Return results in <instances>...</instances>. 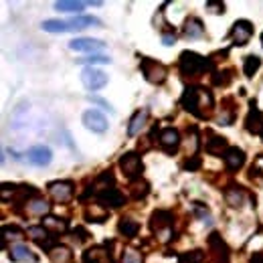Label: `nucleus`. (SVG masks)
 Instances as JSON below:
<instances>
[{
    "label": "nucleus",
    "instance_id": "nucleus-1",
    "mask_svg": "<svg viewBox=\"0 0 263 263\" xmlns=\"http://www.w3.org/2000/svg\"><path fill=\"white\" fill-rule=\"evenodd\" d=\"M180 103L188 114H192L198 120H206L210 116V112L215 110L213 91L202 87V85H188L180 97Z\"/></svg>",
    "mask_w": 263,
    "mask_h": 263
},
{
    "label": "nucleus",
    "instance_id": "nucleus-2",
    "mask_svg": "<svg viewBox=\"0 0 263 263\" xmlns=\"http://www.w3.org/2000/svg\"><path fill=\"white\" fill-rule=\"evenodd\" d=\"M178 69H180V75L182 77H188V79H194V77H200L204 73H208L213 69V61L208 57H202L194 51H184L180 53L178 57Z\"/></svg>",
    "mask_w": 263,
    "mask_h": 263
},
{
    "label": "nucleus",
    "instance_id": "nucleus-3",
    "mask_svg": "<svg viewBox=\"0 0 263 263\" xmlns=\"http://www.w3.org/2000/svg\"><path fill=\"white\" fill-rule=\"evenodd\" d=\"M140 71L146 77V81L154 83V85L164 83L166 77H168L166 65H162L160 61H156V59H150V57H140Z\"/></svg>",
    "mask_w": 263,
    "mask_h": 263
},
{
    "label": "nucleus",
    "instance_id": "nucleus-4",
    "mask_svg": "<svg viewBox=\"0 0 263 263\" xmlns=\"http://www.w3.org/2000/svg\"><path fill=\"white\" fill-rule=\"evenodd\" d=\"M120 170L124 172V176H126L130 182L140 180V178H142V172H144V164H142L140 154H136V152H126V154L120 158Z\"/></svg>",
    "mask_w": 263,
    "mask_h": 263
},
{
    "label": "nucleus",
    "instance_id": "nucleus-5",
    "mask_svg": "<svg viewBox=\"0 0 263 263\" xmlns=\"http://www.w3.org/2000/svg\"><path fill=\"white\" fill-rule=\"evenodd\" d=\"M172 221H174V217H172L170 210L158 208V210H154L152 217H150V227H152V231H154L156 235H160L162 241H168V239H170Z\"/></svg>",
    "mask_w": 263,
    "mask_h": 263
},
{
    "label": "nucleus",
    "instance_id": "nucleus-6",
    "mask_svg": "<svg viewBox=\"0 0 263 263\" xmlns=\"http://www.w3.org/2000/svg\"><path fill=\"white\" fill-rule=\"evenodd\" d=\"M97 202L103 204L105 208H120L126 204V196L120 188L116 186H103L99 192H97Z\"/></svg>",
    "mask_w": 263,
    "mask_h": 263
},
{
    "label": "nucleus",
    "instance_id": "nucleus-7",
    "mask_svg": "<svg viewBox=\"0 0 263 263\" xmlns=\"http://www.w3.org/2000/svg\"><path fill=\"white\" fill-rule=\"evenodd\" d=\"M81 83L85 85V89L97 91V89H103L105 85H108V75H105L101 69L85 67V69L81 71Z\"/></svg>",
    "mask_w": 263,
    "mask_h": 263
},
{
    "label": "nucleus",
    "instance_id": "nucleus-8",
    "mask_svg": "<svg viewBox=\"0 0 263 263\" xmlns=\"http://www.w3.org/2000/svg\"><path fill=\"white\" fill-rule=\"evenodd\" d=\"M73 192H75V184L71 180H55L49 184V194L53 196L55 202H69L73 198Z\"/></svg>",
    "mask_w": 263,
    "mask_h": 263
},
{
    "label": "nucleus",
    "instance_id": "nucleus-9",
    "mask_svg": "<svg viewBox=\"0 0 263 263\" xmlns=\"http://www.w3.org/2000/svg\"><path fill=\"white\" fill-rule=\"evenodd\" d=\"M81 120H83V126H85L87 130L95 132V134H103L105 130L110 128L108 118H105L101 112H97V110H87V112H83Z\"/></svg>",
    "mask_w": 263,
    "mask_h": 263
},
{
    "label": "nucleus",
    "instance_id": "nucleus-10",
    "mask_svg": "<svg viewBox=\"0 0 263 263\" xmlns=\"http://www.w3.org/2000/svg\"><path fill=\"white\" fill-rule=\"evenodd\" d=\"M251 37H253V23L241 19V21H237V23L233 25V29H231L233 45H237V47H245V45L251 41Z\"/></svg>",
    "mask_w": 263,
    "mask_h": 263
},
{
    "label": "nucleus",
    "instance_id": "nucleus-11",
    "mask_svg": "<svg viewBox=\"0 0 263 263\" xmlns=\"http://www.w3.org/2000/svg\"><path fill=\"white\" fill-rule=\"evenodd\" d=\"M27 160H29L33 166L43 168V166H49V164H51V160H53V152H51L49 146L39 144V146H33L31 150H27Z\"/></svg>",
    "mask_w": 263,
    "mask_h": 263
},
{
    "label": "nucleus",
    "instance_id": "nucleus-12",
    "mask_svg": "<svg viewBox=\"0 0 263 263\" xmlns=\"http://www.w3.org/2000/svg\"><path fill=\"white\" fill-rule=\"evenodd\" d=\"M208 249H210V253H213V257L217 259V263H229L231 251H229V245L221 239L219 233H210V237H208Z\"/></svg>",
    "mask_w": 263,
    "mask_h": 263
},
{
    "label": "nucleus",
    "instance_id": "nucleus-13",
    "mask_svg": "<svg viewBox=\"0 0 263 263\" xmlns=\"http://www.w3.org/2000/svg\"><path fill=\"white\" fill-rule=\"evenodd\" d=\"M158 144L164 152H176L180 146V134L176 128H162L160 134H158Z\"/></svg>",
    "mask_w": 263,
    "mask_h": 263
},
{
    "label": "nucleus",
    "instance_id": "nucleus-14",
    "mask_svg": "<svg viewBox=\"0 0 263 263\" xmlns=\"http://www.w3.org/2000/svg\"><path fill=\"white\" fill-rule=\"evenodd\" d=\"M223 160H225V166L229 172H237L245 164V152L237 146H229V150L223 154Z\"/></svg>",
    "mask_w": 263,
    "mask_h": 263
},
{
    "label": "nucleus",
    "instance_id": "nucleus-15",
    "mask_svg": "<svg viewBox=\"0 0 263 263\" xmlns=\"http://www.w3.org/2000/svg\"><path fill=\"white\" fill-rule=\"evenodd\" d=\"M69 49L71 51H77V53H97L101 49H105V43L103 41H97V39H73L69 41Z\"/></svg>",
    "mask_w": 263,
    "mask_h": 263
},
{
    "label": "nucleus",
    "instance_id": "nucleus-16",
    "mask_svg": "<svg viewBox=\"0 0 263 263\" xmlns=\"http://www.w3.org/2000/svg\"><path fill=\"white\" fill-rule=\"evenodd\" d=\"M245 128L255 136H263V112L255 108V103H251V110L245 118Z\"/></svg>",
    "mask_w": 263,
    "mask_h": 263
},
{
    "label": "nucleus",
    "instance_id": "nucleus-17",
    "mask_svg": "<svg viewBox=\"0 0 263 263\" xmlns=\"http://www.w3.org/2000/svg\"><path fill=\"white\" fill-rule=\"evenodd\" d=\"M9 257H11V261H15V263H37V261H39V257H37L27 245H23V243L13 245V247L9 249Z\"/></svg>",
    "mask_w": 263,
    "mask_h": 263
},
{
    "label": "nucleus",
    "instance_id": "nucleus-18",
    "mask_svg": "<svg viewBox=\"0 0 263 263\" xmlns=\"http://www.w3.org/2000/svg\"><path fill=\"white\" fill-rule=\"evenodd\" d=\"M206 138H208V140H204V150H206L208 154H221V156H223V154L229 150L227 138L217 136V134H213V132H208Z\"/></svg>",
    "mask_w": 263,
    "mask_h": 263
},
{
    "label": "nucleus",
    "instance_id": "nucleus-19",
    "mask_svg": "<svg viewBox=\"0 0 263 263\" xmlns=\"http://www.w3.org/2000/svg\"><path fill=\"white\" fill-rule=\"evenodd\" d=\"M69 31L75 33V31H83V29H89V27H101V21L97 17H87V15H79V17H73L69 21H65Z\"/></svg>",
    "mask_w": 263,
    "mask_h": 263
},
{
    "label": "nucleus",
    "instance_id": "nucleus-20",
    "mask_svg": "<svg viewBox=\"0 0 263 263\" xmlns=\"http://www.w3.org/2000/svg\"><path fill=\"white\" fill-rule=\"evenodd\" d=\"M146 124H148V110H138V112L132 116L130 124H128V136H130V138L140 136V132L146 128Z\"/></svg>",
    "mask_w": 263,
    "mask_h": 263
},
{
    "label": "nucleus",
    "instance_id": "nucleus-21",
    "mask_svg": "<svg viewBox=\"0 0 263 263\" xmlns=\"http://www.w3.org/2000/svg\"><path fill=\"white\" fill-rule=\"evenodd\" d=\"M225 200H227L233 208L243 206V202H245V192H243V188H241V186H227V188H225Z\"/></svg>",
    "mask_w": 263,
    "mask_h": 263
},
{
    "label": "nucleus",
    "instance_id": "nucleus-22",
    "mask_svg": "<svg viewBox=\"0 0 263 263\" xmlns=\"http://www.w3.org/2000/svg\"><path fill=\"white\" fill-rule=\"evenodd\" d=\"M103 261H110V253H105L103 247H99V245H95L83 253V263H103Z\"/></svg>",
    "mask_w": 263,
    "mask_h": 263
},
{
    "label": "nucleus",
    "instance_id": "nucleus-23",
    "mask_svg": "<svg viewBox=\"0 0 263 263\" xmlns=\"http://www.w3.org/2000/svg\"><path fill=\"white\" fill-rule=\"evenodd\" d=\"M184 35H186L188 39H200V37L204 35V27H202L200 19L190 17V19L184 23Z\"/></svg>",
    "mask_w": 263,
    "mask_h": 263
},
{
    "label": "nucleus",
    "instance_id": "nucleus-24",
    "mask_svg": "<svg viewBox=\"0 0 263 263\" xmlns=\"http://www.w3.org/2000/svg\"><path fill=\"white\" fill-rule=\"evenodd\" d=\"M118 231H120L124 237L132 239V237H136V235L140 233V223L134 221V219H130V217L120 219V223H118Z\"/></svg>",
    "mask_w": 263,
    "mask_h": 263
},
{
    "label": "nucleus",
    "instance_id": "nucleus-25",
    "mask_svg": "<svg viewBox=\"0 0 263 263\" xmlns=\"http://www.w3.org/2000/svg\"><path fill=\"white\" fill-rule=\"evenodd\" d=\"M91 3H79V0H59V3H55V11H59V13H81Z\"/></svg>",
    "mask_w": 263,
    "mask_h": 263
},
{
    "label": "nucleus",
    "instance_id": "nucleus-26",
    "mask_svg": "<svg viewBox=\"0 0 263 263\" xmlns=\"http://www.w3.org/2000/svg\"><path fill=\"white\" fill-rule=\"evenodd\" d=\"M27 210L35 217H43V215H49L51 204L45 198H33V200L27 202Z\"/></svg>",
    "mask_w": 263,
    "mask_h": 263
},
{
    "label": "nucleus",
    "instance_id": "nucleus-27",
    "mask_svg": "<svg viewBox=\"0 0 263 263\" xmlns=\"http://www.w3.org/2000/svg\"><path fill=\"white\" fill-rule=\"evenodd\" d=\"M27 233H29V237H33V239H35V241H37L39 245H43L45 249H49V251L53 249V247H51V245L47 243V241H49V231H47V229H45L43 225H35V227H29V229H27Z\"/></svg>",
    "mask_w": 263,
    "mask_h": 263
},
{
    "label": "nucleus",
    "instance_id": "nucleus-28",
    "mask_svg": "<svg viewBox=\"0 0 263 263\" xmlns=\"http://www.w3.org/2000/svg\"><path fill=\"white\" fill-rule=\"evenodd\" d=\"M41 29H43L45 33H59V35H61V33H71L69 27H67V23H65V21H57V19L43 21Z\"/></svg>",
    "mask_w": 263,
    "mask_h": 263
},
{
    "label": "nucleus",
    "instance_id": "nucleus-29",
    "mask_svg": "<svg viewBox=\"0 0 263 263\" xmlns=\"http://www.w3.org/2000/svg\"><path fill=\"white\" fill-rule=\"evenodd\" d=\"M259 67H261V59L257 57V55H249V57H245V61H243V73H245V77H253L257 71H259Z\"/></svg>",
    "mask_w": 263,
    "mask_h": 263
},
{
    "label": "nucleus",
    "instance_id": "nucleus-30",
    "mask_svg": "<svg viewBox=\"0 0 263 263\" xmlns=\"http://www.w3.org/2000/svg\"><path fill=\"white\" fill-rule=\"evenodd\" d=\"M178 263H204V253L194 249V251H186L178 257Z\"/></svg>",
    "mask_w": 263,
    "mask_h": 263
},
{
    "label": "nucleus",
    "instance_id": "nucleus-31",
    "mask_svg": "<svg viewBox=\"0 0 263 263\" xmlns=\"http://www.w3.org/2000/svg\"><path fill=\"white\" fill-rule=\"evenodd\" d=\"M49 255H51V259L53 261H57V263H65V261H69L71 259V253H69V249L67 247H53L51 251H49Z\"/></svg>",
    "mask_w": 263,
    "mask_h": 263
},
{
    "label": "nucleus",
    "instance_id": "nucleus-32",
    "mask_svg": "<svg viewBox=\"0 0 263 263\" xmlns=\"http://www.w3.org/2000/svg\"><path fill=\"white\" fill-rule=\"evenodd\" d=\"M184 170H188V172H198L200 170V166H202V158L200 156H188V160H184Z\"/></svg>",
    "mask_w": 263,
    "mask_h": 263
},
{
    "label": "nucleus",
    "instance_id": "nucleus-33",
    "mask_svg": "<svg viewBox=\"0 0 263 263\" xmlns=\"http://www.w3.org/2000/svg\"><path fill=\"white\" fill-rule=\"evenodd\" d=\"M122 263H144V257L140 251H134V249H128L122 253Z\"/></svg>",
    "mask_w": 263,
    "mask_h": 263
},
{
    "label": "nucleus",
    "instance_id": "nucleus-34",
    "mask_svg": "<svg viewBox=\"0 0 263 263\" xmlns=\"http://www.w3.org/2000/svg\"><path fill=\"white\" fill-rule=\"evenodd\" d=\"M3 231H5V237L7 239H19V237H23V231L19 229V227H15V225H5L3 227Z\"/></svg>",
    "mask_w": 263,
    "mask_h": 263
},
{
    "label": "nucleus",
    "instance_id": "nucleus-35",
    "mask_svg": "<svg viewBox=\"0 0 263 263\" xmlns=\"http://www.w3.org/2000/svg\"><path fill=\"white\" fill-rule=\"evenodd\" d=\"M217 75H221V77H215L213 79V83L215 85H227L233 77H231V69H227V71H221V73H217Z\"/></svg>",
    "mask_w": 263,
    "mask_h": 263
},
{
    "label": "nucleus",
    "instance_id": "nucleus-36",
    "mask_svg": "<svg viewBox=\"0 0 263 263\" xmlns=\"http://www.w3.org/2000/svg\"><path fill=\"white\" fill-rule=\"evenodd\" d=\"M81 63H112V59L110 57H103V55H91V57H87V59H81Z\"/></svg>",
    "mask_w": 263,
    "mask_h": 263
},
{
    "label": "nucleus",
    "instance_id": "nucleus-37",
    "mask_svg": "<svg viewBox=\"0 0 263 263\" xmlns=\"http://www.w3.org/2000/svg\"><path fill=\"white\" fill-rule=\"evenodd\" d=\"M206 9H210L213 13H221V15L225 13V5H223V3H221V5H219V3H206Z\"/></svg>",
    "mask_w": 263,
    "mask_h": 263
},
{
    "label": "nucleus",
    "instance_id": "nucleus-38",
    "mask_svg": "<svg viewBox=\"0 0 263 263\" xmlns=\"http://www.w3.org/2000/svg\"><path fill=\"white\" fill-rule=\"evenodd\" d=\"M57 221H59V219H53V217H47V219H45V225H47V227H59V229L63 231V229H65V223H57Z\"/></svg>",
    "mask_w": 263,
    "mask_h": 263
},
{
    "label": "nucleus",
    "instance_id": "nucleus-39",
    "mask_svg": "<svg viewBox=\"0 0 263 263\" xmlns=\"http://www.w3.org/2000/svg\"><path fill=\"white\" fill-rule=\"evenodd\" d=\"M249 263H263V251L253 253V255H251V259H249Z\"/></svg>",
    "mask_w": 263,
    "mask_h": 263
},
{
    "label": "nucleus",
    "instance_id": "nucleus-40",
    "mask_svg": "<svg viewBox=\"0 0 263 263\" xmlns=\"http://www.w3.org/2000/svg\"><path fill=\"white\" fill-rule=\"evenodd\" d=\"M162 43L170 47V45H174V43H176V37H174V35H164V37H162Z\"/></svg>",
    "mask_w": 263,
    "mask_h": 263
},
{
    "label": "nucleus",
    "instance_id": "nucleus-41",
    "mask_svg": "<svg viewBox=\"0 0 263 263\" xmlns=\"http://www.w3.org/2000/svg\"><path fill=\"white\" fill-rule=\"evenodd\" d=\"M261 140H263V136H261Z\"/></svg>",
    "mask_w": 263,
    "mask_h": 263
}]
</instances>
